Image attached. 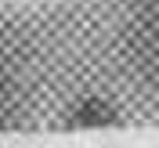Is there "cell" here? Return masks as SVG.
<instances>
[{
  "label": "cell",
  "instance_id": "1",
  "mask_svg": "<svg viewBox=\"0 0 159 148\" xmlns=\"http://www.w3.org/2000/svg\"><path fill=\"white\" fill-rule=\"evenodd\" d=\"M119 109L112 105L109 98H98V94H87V98H80L76 105L69 109L65 123L76 130H105V127H119Z\"/></svg>",
  "mask_w": 159,
  "mask_h": 148
}]
</instances>
